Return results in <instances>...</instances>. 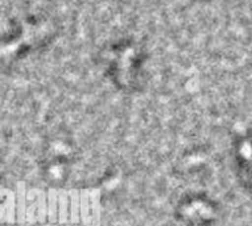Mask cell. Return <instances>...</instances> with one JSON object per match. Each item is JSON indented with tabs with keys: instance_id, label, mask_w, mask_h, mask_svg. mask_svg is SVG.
Returning a JSON list of instances; mask_svg holds the SVG:
<instances>
[{
	"instance_id": "obj_2",
	"label": "cell",
	"mask_w": 252,
	"mask_h": 226,
	"mask_svg": "<svg viewBox=\"0 0 252 226\" xmlns=\"http://www.w3.org/2000/svg\"><path fill=\"white\" fill-rule=\"evenodd\" d=\"M52 37V25L36 17H25L11 23L8 31H3V58L21 57L37 49Z\"/></svg>"
},
{
	"instance_id": "obj_1",
	"label": "cell",
	"mask_w": 252,
	"mask_h": 226,
	"mask_svg": "<svg viewBox=\"0 0 252 226\" xmlns=\"http://www.w3.org/2000/svg\"><path fill=\"white\" fill-rule=\"evenodd\" d=\"M147 54L135 40L123 38L110 44L100 53V62L111 82L119 90L132 93L143 89Z\"/></svg>"
}]
</instances>
